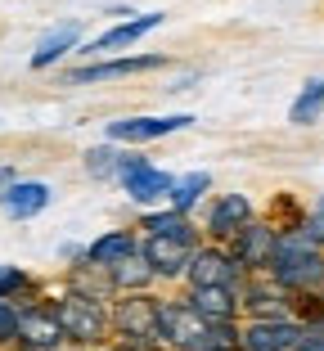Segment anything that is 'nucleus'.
Here are the masks:
<instances>
[{
  "mask_svg": "<svg viewBox=\"0 0 324 351\" xmlns=\"http://www.w3.org/2000/svg\"><path fill=\"white\" fill-rule=\"evenodd\" d=\"M54 320L63 324V338L68 347H86V351H99L113 342V324H108V302H90V298H73V293H45Z\"/></svg>",
  "mask_w": 324,
  "mask_h": 351,
  "instance_id": "nucleus-1",
  "label": "nucleus"
},
{
  "mask_svg": "<svg viewBox=\"0 0 324 351\" xmlns=\"http://www.w3.org/2000/svg\"><path fill=\"white\" fill-rule=\"evenodd\" d=\"M266 275H271L284 293L306 298V293L324 289V252L315 248V243H306L302 234H279V248H275V261H271Z\"/></svg>",
  "mask_w": 324,
  "mask_h": 351,
  "instance_id": "nucleus-2",
  "label": "nucleus"
},
{
  "mask_svg": "<svg viewBox=\"0 0 324 351\" xmlns=\"http://www.w3.org/2000/svg\"><path fill=\"white\" fill-rule=\"evenodd\" d=\"M158 306H162V289L158 293H122L108 302V324H113V342H158Z\"/></svg>",
  "mask_w": 324,
  "mask_h": 351,
  "instance_id": "nucleus-3",
  "label": "nucleus"
},
{
  "mask_svg": "<svg viewBox=\"0 0 324 351\" xmlns=\"http://www.w3.org/2000/svg\"><path fill=\"white\" fill-rule=\"evenodd\" d=\"M117 185H122V194L136 207L149 212V207H167L171 189H176V171H162V167L149 162L140 149H126L122 171H117Z\"/></svg>",
  "mask_w": 324,
  "mask_h": 351,
  "instance_id": "nucleus-4",
  "label": "nucleus"
},
{
  "mask_svg": "<svg viewBox=\"0 0 324 351\" xmlns=\"http://www.w3.org/2000/svg\"><path fill=\"white\" fill-rule=\"evenodd\" d=\"M262 217L257 212V203H252L248 194H212L208 203H203V221H199V230H203V243H230L234 234H239L243 226H252V221Z\"/></svg>",
  "mask_w": 324,
  "mask_h": 351,
  "instance_id": "nucleus-5",
  "label": "nucleus"
},
{
  "mask_svg": "<svg viewBox=\"0 0 324 351\" xmlns=\"http://www.w3.org/2000/svg\"><path fill=\"white\" fill-rule=\"evenodd\" d=\"M208 329L212 324L203 320L199 311H189V302L180 293H162V306H158V342L167 351H199Z\"/></svg>",
  "mask_w": 324,
  "mask_h": 351,
  "instance_id": "nucleus-6",
  "label": "nucleus"
},
{
  "mask_svg": "<svg viewBox=\"0 0 324 351\" xmlns=\"http://www.w3.org/2000/svg\"><path fill=\"white\" fill-rule=\"evenodd\" d=\"M194 126V113H167V117H117V122H104V140L122 149H140L153 145V140H167V135Z\"/></svg>",
  "mask_w": 324,
  "mask_h": 351,
  "instance_id": "nucleus-7",
  "label": "nucleus"
},
{
  "mask_svg": "<svg viewBox=\"0 0 324 351\" xmlns=\"http://www.w3.org/2000/svg\"><path fill=\"white\" fill-rule=\"evenodd\" d=\"M225 248H230V257L239 261L243 279H248V275H266L271 261H275V248H279V230H275L266 217H257L252 226H243Z\"/></svg>",
  "mask_w": 324,
  "mask_h": 351,
  "instance_id": "nucleus-8",
  "label": "nucleus"
},
{
  "mask_svg": "<svg viewBox=\"0 0 324 351\" xmlns=\"http://www.w3.org/2000/svg\"><path fill=\"white\" fill-rule=\"evenodd\" d=\"M199 248H203V243H199ZM199 248L185 243V239H140V257L149 261V270H153V279H158V289H162V293L185 284V270H189V261H194Z\"/></svg>",
  "mask_w": 324,
  "mask_h": 351,
  "instance_id": "nucleus-9",
  "label": "nucleus"
},
{
  "mask_svg": "<svg viewBox=\"0 0 324 351\" xmlns=\"http://www.w3.org/2000/svg\"><path fill=\"white\" fill-rule=\"evenodd\" d=\"M167 54H117V59H90L82 68L63 77L68 86H95V82H122V77H145V73H158L167 68Z\"/></svg>",
  "mask_w": 324,
  "mask_h": 351,
  "instance_id": "nucleus-10",
  "label": "nucleus"
},
{
  "mask_svg": "<svg viewBox=\"0 0 324 351\" xmlns=\"http://www.w3.org/2000/svg\"><path fill=\"white\" fill-rule=\"evenodd\" d=\"M239 284H243V270H239V261L230 257V248L203 243V248L194 252V261H189L180 289H239Z\"/></svg>",
  "mask_w": 324,
  "mask_h": 351,
  "instance_id": "nucleus-11",
  "label": "nucleus"
},
{
  "mask_svg": "<svg viewBox=\"0 0 324 351\" xmlns=\"http://www.w3.org/2000/svg\"><path fill=\"white\" fill-rule=\"evenodd\" d=\"M243 320H293V293H284L271 275H248L239 284Z\"/></svg>",
  "mask_w": 324,
  "mask_h": 351,
  "instance_id": "nucleus-12",
  "label": "nucleus"
},
{
  "mask_svg": "<svg viewBox=\"0 0 324 351\" xmlns=\"http://www.w3.org/2000/svg\"><path fill=\"white\" fill-rule=\"evenodd\" d=\"M167 23V14H136V19H126V23H113L108 32H99V36H90V41H82V50L77 54H86V59H113V50H131V45H140L149 36V32H158Z\"/></svg>",
  "mask_w": 324,
  "mask_h": 351,
  "instance_id": "nucleus-13",
  "label": "nucleus"
},
{
  "mask_svg": "<svg viewBox=\"0 0 324 351\" xmlns=\"http://www.w3.org/2000/svg\"><path fill=\"white\" fill-rule=\"evenodd\" d=\"M18 347L23 351H63V347H68L63 324L54 320V311H50L45 298L18 311Z\"/></svg>",
  "mask_w": 324,
  "mask_h": 351,
  "instance_id": "nucleus-14",
  "label": "nucleus"
},
{
  "mask_svg": "<svg viewBox=\"0 0 324 351\" xmlns=\"http://www.w3.org/2000/svg\"><path fill=\"white\" fill-rule=\"evenodd\" d=\"M140 257V230L136 226H117V230H104V234H95L86 243V261L99 270H113L122 261Z\"/></svg>",
  "mask_w": 324,
  "mask_h": 351,
  "instance_id": "nucleus-15",
  "label": "nucleus"
},
{
  "mask_svg": "<svg viewBox=\"0 0 324 351\" xmlns=\"http://www.w3.org/2000/svg\"><path fill=\"white\" fill-rule=\"evenodd\" d=\"M302 333V320H243V351H293Z\"/></svg>",
  "mask_w": 324,
  "mask_h": 351,
  "instance_id": "nucleus-16",
  "label": "nucleus"
},
{
  "mask_svg": "<svg viewBox=\"0 0 324 351\" xmlns=\"http://www.w3.org/2000/svg\"><path fill=\"white\" fill-rule=\"evenodd\" d=\"M82 50V23L68 19V23H54L50 32H45L41 41H36V50H32L27 68L32 73H45V68H54V63H63L68 54Z\"/></svg>",
  "mask_w": 324,
  "mask_h": 351,
  "instance_id": "nucleus-17",
  "label": "nucleus"
},
{
  "mask_svg": "<svg viewBox=\"0 0 324 351\" xmlns=\"http://www.w3.org/2000/svg\"><path fill=\"white\" fill-rule=\"evenodd\" d=\"M189 302V311H199L208 324H234L243 320V302L239 289H176Z\"/></svg>",
  "mask_w": 324,
  "mask_h": 351,
  "instance_id": "nucleus-18",
  "label": "nucleus"
},
{
  "mask_svg": "<svg viewBox=\"0 0 324 351\" xmlns=\"http://www.w3.org/2000/svg\"><path fill=\"white\" fill-rule=\"evenodd\" d=\"M136 230H140V239H185V243H194V248L203 243L199 221L180 217V212H171V207H149V212H140Z\"/></svg>",
  "mask_w": 324,
  "mask_h": 351,
  "instance_id": "nucleus-19",
  "label": "nucleus"
},
{
  "mask_svg": "<svg viewBox=\"0 0 324 351\" xmlns=\"http://www.w3.org/2000/svg\"><path fill=\"white\" fill-rule=\"evenodd\" d=\"M50 198H54V189L45 185V180H14V185L0 194V212L10 221H32L50 207Z\"/></svg>",
  "mask_w": 324,
  "mask_h": 351,
  "instance_id": "nucleus-20",
  "label": "nucleus"
},
{
  "mask_svg": "<svg viewBox=\"0 0 324 351\" xmlns=\"http://www.w3.org/2000/svg\"><path fill=\"white\" fill-rule=\"evenodd\" d=\"M63 293L73 298H90V302H113V284H108V270L90 266V261H77V266H63V279H59Z\"/></svg>",
  "mask_w": 324,
  "mask_h": 351,
  "instance_id": "nucleus-21",
  "label": "nucleus"
},
{
  "mask_svg": "<svg viewBox=\"0 0 324 351\" xmlns=\"http://www.w3.org/2000/svg\"><path fill=\"white\" fill-rule=\"evenodd\" d=\"M45 279H36L27 266H0V302H14V306H32V302L45 298Z\"/></svg>",
  "mask_w": 324,
  "mask_h": 351,
  "instance_id": "nucleus-22",
  "label": "nucleus"
},
{
  "mask_svg": "<svg viewBox=\"0 0 324 351\" xmlns=\"http://www.w3.org/2000/svg\"><path fill=\"white\" fill-rule=\"evenodd\" d=\"M208 194H212V171H185V176H176V189H171L167 207L180 212V217H194L208 203Z\"/></svg>",
  "mask_w": 324,
  "mask_h": 351,
  "instance_id": "nucleus-23",
  "label": "nucleus"
},
{
  "mask_svg": "<svg viewBox=\"0 0 324 351\" xmlns=\"http://www.w3.org/2000/svg\"><path fill=\"white\" fill-rule=\"evenodd\" d=\"M108 284H113L117 298H122V293H158V279H153V270H149L145 257H131V261H122V266H113L108 270Z\"/></svg>",
  "mask_w": 324,
  "mask_h": 351,
  "instance_id": "nucleus-24",
  "label": "nucleus"
},
{
  "mask_svg": "<svg viewBox=\"0 0 324 351\" xmlns=\"http://www.w3.org/2000/svg\"><path fill=\"white\" fill-rule=\"evenodd\" d=\"M122 158H126V149L122 145H90L82 154V167H86V176H90V180H99V185H104V180H117V171H122Z\"/></svg>",
  "mask_w": 324,
  "mask_h": 351,
  "instance_id": "nucleus-25",
  "label": "nucleus"
},
{
  "mask_svg": "<svg viewBox=\"0 0 324 351\" xmlns=\"http://www.w3.org/2000/svg\"><path fill=\"white\" fill-rule=\"evenodd\" d=\"M324 117V77H311V82L297 90V99L288 104V122L293 126H315Z\"/></svg>",
  "mask_w": 324,
  "mask_h": 351,
  "instance_id": "nucleus-26",
  "label": "nucleus"
},
{
  "mask_svg": "<svg viewBox=\"0 0 324 351\" xmlns=\"http://www.w3.org/2000/svg\"><path fill=\"white\" fill-rule=\"evenodd\" d=\"M199 351H243V320H234V324H212Z\"/></svg>",
  "mask_w": 324,
  "mask_h": 351,
  "instance_id": "nucleus-27",
  "label": "nucleus"
},
{
  "mask_svg": "<svg viewBox=\"0 0 324 351\" xmlns=\"http://www.w3.org/2000/svg\"><path fill=\"white\" fill-rule=\"evenodd\" d=\"M18 311L14 302H0V351H14L18 347Z\"/></svg>",
  "mask_w": 324,
  "mask_h": 351,
  "instance_id": "nucleus-28",
  "label": "nucleus"
},
{
  "mask_svg": "<svg viewBox=\"0 0 324 351\" xmlns=\"http://www.w3.org/2000/svg\"><path fill=\"white\" fill-rule=\"evenodd\" d=\"M59 261H63V266L86 261V243H73V239H68V243H59Z\"/></svg>",
  "mask_w": 324,
  "mask_h": 351,
  "instance_id": "nucleus-29",
  "label": "nucleus"
},
{
  "mask_svg": "<svg viewBox=\"0 0 324 351\" xmlns=\"http://www.w3.org/2000/svg\"><path fill=\"white\" fill-rule=\"evenodd\" d=\"M108 19H113V23H126V19H136V10H131V5H108Z\"/></svg>",
  "mask_w": 324,
  "mask_h": 351,
  "instance_id": "nucleus-30",
  "label": "nucleus"
},
{
  "mask_svg": "<svg viewBox=\"0 0 324 351\" xmlns=\"http://www.w3.org/2000/svg\"><path fill=\"white\" fill-rule=\"evenodd\" d=\"M293 351H324V338H311V333H302V342H297Z\"/></svg>",
  "mask_w": 324,
  "mask_h": 351,
  "instance_id": "nucleus-31",
  "label": "nucleus"
},
{
  "mask_svg": "<svg viewBox=\"0 0 324 351\" xmlns=\"http://www.w3.org/2000/svg\"><path fill=\"white\" fill-rule=\"evenodd\" d=\"M14 180H18V171H14V167H0V194H5Z\"/></svg>",
  "mask_w": 324,
  "mask_h": 351,
  "instance_id": "nucleus-32",
  "label": "nucleus"
},
{
  "mask_svg": "<svg viewBox=\"0 0 324 351\" xmlns=\"http://www.w3.org/2000/svg\"><path fill=\"white\" fill-rule=\"evenodd\" d=\"M99 351H122V347H117V342H108V347H99Z\"/></svg>",
  "mask_w": 324,
  "mask_h": 351,
  "instance_id": "nucleus-33",
  "label": "nucleus"
},
{
  "mask_svg": "<svg viewBox=\"0 0 324 351\" xmlns=\"http://www.w3.org/2000/svg\"><path fill=\"white\" fill-rule=\"evenodd\" d=\"M63 351H86V347H63Z\"/></svg>",
  "mask_w": 324,
  "mask_h": 351,
  "instance_id": "nucleus-34",
  "label": "nucleus"
},
{
  "mask_svg": "<svg viewBox=\"0 0 324 351\" xmlns=\"http://www.w3.org/2000/svg\"><path fill=\"white\" fill-rule=\"evenodd\" d=\"M14 351H23V347H14Z\"/></svg>",
  "mask_w": 324,
  "mask_h": 351,
  "instance_id": "nucleus-35",
  "label": "nucleus"
}]
</instances>
